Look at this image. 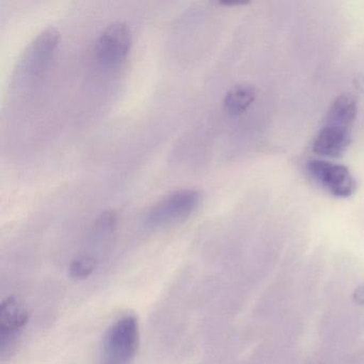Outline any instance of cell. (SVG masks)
Masks as SVG:
<instances>
[{"mask_svg": "<svg viewBox=\"0 0 364 364\" xmlns=\"http://www.w3.org/2000/svg\"><path fill=\"white\" fill-rule=\"evenodd\" d=\"M97 262L91 257H80L72 261L69 268L70 277L76 280L88 278L95 272Z\"/></svg>", "mask_w": 364, "mask_h": 364, "instance_id": "cell-10", "label": "cell"}, {"mask_svg": "<svg viewBox=\"0 0 364 364\" xmlns=\"http://www.w3.org/2000/svg\"><path fill=\"white\" fill-rule=\"evenodd\" d=\"M60 35L55 28L41 31L27 46L18 63V72L27 80L41 78L50 69L57 48Z\"/></svg>", "mask_w": 364, "mask_h": 364, "instance_id": "cell-3", "label": "cell"}, {"mask_svg": "<svg viewBox=\"0 0 364 364\" xmlns=\"http://www.w3.org/2000/svg\"><path fill=\"white\" fill-rule=\"evenodd\" d=\"M132 46L131 27L124 22L112 23L102 31L95 42V59L102 68L114 69L127 60Z\"/></svg>", "mask_w": 364, "mask_h": 364, "instance_id": "cell-4", "label": "cell"}, {"mask_svg": "<svg viewBox=\"0 0 364 364\" xmlns=\"http://www.w3.org/2000/svg\"><path fill=\"white\" fill-rule=\"evenodd\" d=\"M311 178L336 198H348L355 191V181L348 168L340 164L314 159L306 166Z\"/></svg>", "mask_w": 364, "mask_h": 364, "instance_id": "cell-5", "label": "cell"}, {"mask_svg": "<svg viewBox=\"0 0 364 364\" xmlns=\"http://www.w3.org/2000/svg\"><path fill=\"white\" fill-rule=\"evenodd\" d=\"M257 99V90L249 84L232 87L223 100V107L229 116L240 117L247 112Z\"/></svg>", "mask_w": 364, "mask_h": 364, "instance_id": "cell-8", "label": "cell"}, {"mask_svg": "<svg viewBox=\"0 0 364 364\" xmlns=\"http://www.w3.org/2000/svg\"><path fill=\"white\" fill-rule=\"evenodd\" d=\"M139 323L134 315H124L112 323L104 340L106 364H129L139 348Z\"/></svg>", "mask_w": 364, "mask_h": 364, "instance_id": "cell-1", "label": "cell"}, {"mask_svg": "<svg viewBox=\"0 0 364 364\" xmlns=\"http://www.w3.org/2000/svg\"><path fill=\"white\" fill-rule=\"evenodd\" d=\"M358 104L350 95H342L336 97L328 112L326 123L351 129L357 117Z\"/></svg>", "mask_w": 364, "mask_h": 364, "instance_id": "cell-9", "label": "cell"}, {"mask_svg": "<svg viewBox=\"0 0 364 364\" xmlns=\"http://www.w3.org/2000/svg\"><path fill=\"white\" fill-rule=\"evenodd\" d=\"M28 319V313L16 297L3 300L0 306V351L3 359L14 351L18 336Z\"/></svg>", "mask_w": 364, "mask_h": 364, "instance_id": "cell-6", "label": "cell"}, {"mask_svg": "<svg viewBox=\"0 0 364 364\" xmlns=\"http://www.w3.org/2000/svg\"><path fill=\"white\" fill-rule=\"evenodd\" d=\"M201 201L199 191L195 189H180L157 201L146 217L149 227L165 228L186 220Z\"/></svg>", "mask_w": 364, "mask_h": 364, "instance_id": "cell-2", "label": "cell"}, {"mask_svg": "<svg viewBox=\"0 0 364 364\" xmlns=\"http://www.w3.org/2000/svg\"><path fill=\"white\" fill-rule=\"evenodd\" d=\"M351 141V129L325 123L313 142V152L323 157L342 156Z\"/></svg>", "mask_w": 364, "mask_h": 364, "instance_id": "cell-7", "label": "cell"}, {"mask_svg": "<svg viewBox=\"0 0 364 364\" xmlns=\"http://www.w3.org/2000/svg\"><path fill=\"white\" fill-rule=\"evenodd\" d=\"M353 297L355 302H357L358 304H364V283L358 287L357 289L353 291Z\"/></svg>", "mask_w": 364, "mask_h": 364, "instance_id": "cell-11", "label": "cell"}]
</instances>
